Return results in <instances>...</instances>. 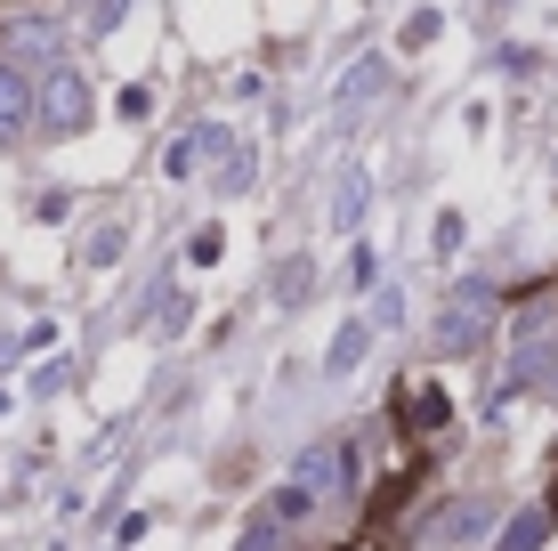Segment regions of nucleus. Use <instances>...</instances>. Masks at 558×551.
<instances>
[{"label":"nucleus","mask_w":558,"mask_h":551,"mask_svg":"<svg viewBox=\"0 0 558 551\" xmlns=\"http://www.w3.org/2000/svg\"><path fill=\"white\" fill-rule=\"evenodd\" d=\"M41 122L57 130V139H73V130L89 122V82H82V73H49V98H41Z\"/></svg>","instance_id":"1"},{"label":"nucleus","mask_w":558,"mask_h":551,"mask_svg":"<svg viewBox=\"0 0 558 551\" xmlns=\"http://www.w3.org/2000/svg\"><path fill=\"white\" fill-rule=\"evenodd\" d=\"M25 122H33V89H25V73H16L9 57H0V146H9Z\"/></svg>","instance_id":"2"},{"label":"nucleus","mask_w":558,"mask_h":551,"mask_svg":"<svg viewBox=\"0 0 558 551\" xmlns=\"http://www.w3.org/2000/svg\"><path fill=\"white\" fill-rule=\"evenodd\" d=\"M486 309H494V300H486V292H470V300H453V309H446V333H437V340H446V349H470V340H477V333H486Z\"/></svg>","instance_id":"3"},{"label":"nucleus","mask_w":558,"mask_h":551,"mask_svg":"<svg viewBox=\"0 0 558 551\" xmlns=\"http://www.w3.org/2000/svg\"><path fill=\"white\" fill-rule=\"evenodd\" d=\"M437 536H446V543H470V536H486V503H461V511H446V519H437Z\"/></svg>","instance_id":"4"},{"label":"nucleus","mask_w":558,"mask_h":551,"mask_svg":"<svg viewBox=\"0 0 558 551\" xmlns=\"http://www.w3.org/2000/svg\"><path fill=\"white\" fill-rule=\"evenodd\" d=\"M405 422H413V430H437V422H446V390H413Z\"/></svg>","instance_id":"5"},{"label":"nucleus","mask_w":558,"mask_h":551,"mask_svg":"<svg viewBox=\"0 0 558 551\" xmlns=\"http://www.w3.org/2000/svg\"><path fill=\"white\" fill-rule=\"evenodd\" d=\"M364 340H373V325H340V340H332V373H349V366H356Z\"/></svg>","instance_id":"6"},{"label":"nucleus","mask_w":558,"mask_h":551,"mask_svg":"<svg viewBox=\"0 0 558 551\" xmlns=\"http://www.w3.org/2000/svg\"><path fill=\"white\" fill-rule=\"evenodd\" d=\"M534 543H543V519H518L510 536H502V551H534Z\"/></svg>","instance_id":"7"},{"label":"nucleus","mask_w":558,"mask_h":551,"mask_svg":"<svg viewBox=\"0 0 558 551\" xmlns=\"http://www.w3.org/2000/svg\"><path fill=\"white\" fill-rule=\"evenodd\" d=\"M550 519H558V479H550Z\"/></svg>","instance_id":"8"}]
</instances>
